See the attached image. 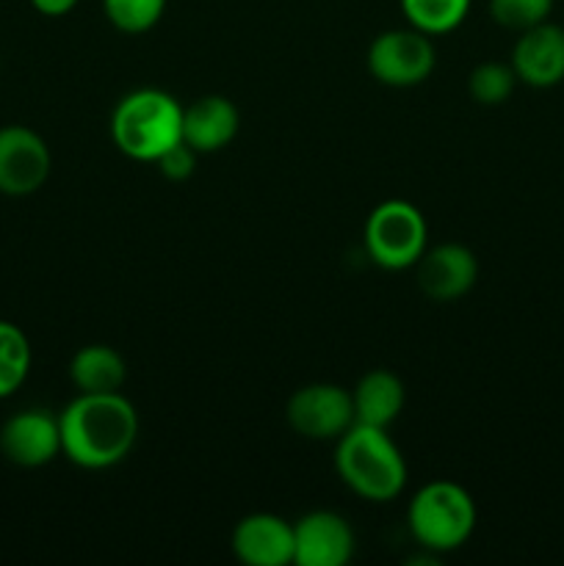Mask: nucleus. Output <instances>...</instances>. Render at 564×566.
Wrapping results in <instances>:
<instances>
[{"label":"nucleus","instance_id":"1","mask_svg":"<svg viewBox=\"0 0 564 566\" xmlns=\"http://www.w3.org/2000/svg\"><path fill=\"white\" fill-rule=\"evenodd\" d=\"M59 426L61 457L83 470L116 468L138 440V412L122 392H77Z\"/></svg>","mask_w":564,"mask_h":566},{"label":"nucleus","instance_id":"2","mask_svg":"<svg viewBox=\"0 0 564 566\" xmlns=\"http://www.w3.org/2000/svg\"><path fill=\"white\" fill-rule=\"evenodd\" d=\"M335 470L343 484L370 503H387L407 486V462L387 429L354 423L337 437Z\"/></svg>","mask_w":564,"mask_h":566},{"label":"nucleus","instance_id":"3","mask_svg":"<svg viewBox=\"0 0 564 566\" xmlns=\"http://www.w3.org/2000/svg\"><path fill=\"white\" fill-rule=\"evenodd\" d=\"M111 138L130 160L155 164L166 149L182 142V105L160 88H136L116 103Z\"/></svg>","mask_w":564,"mask_h":566},{"label":"nucleus","instance_id":"4","mask_svg":"<svg viewBox=\"0 0 564 566\" xmlns=\"http://www.w3.org/2000/svg\"><path fill=\"white\" fill-rule=\"evenodd\" d=\"M476 501L464 486L453 481H431L424 484L407 509V525L415 539L435 553H451L473 536Z\"/></svg>","mask_w":564,"mask_h":566},{"label":"nucleus","instance_id":"5","mask_svg":"<svg viewBox=\"0 0 564 566\" xmlns=\"http://www.w3.org/2000/svg\"><path fill=\"white\" fill-rule=\"evenodd\" d=\"M426 238L429 227L424 213L404 199H387L376 205L363 232L365 252L385 271L415 269L420 254L426 252Z\"/></svg>","mask_w":564,"mask_h":566},{"label":"nucleus","instance_id":"6","mask_svg":"<svg viewBox=\"0 0 564 566\" xmlns=\"http://www.w3.org/2000/svg\"><path fill=\"white\" fill-rule=\"evenodd\" d=\"M435 64L437 53L431 36L412 25L382 31L368 48V72L382 86H418L435 72Z\"/></svg>","mask_w":564,"mask_h":566},{"label":"nucleus","instance_id":"7","mask_svg":"<svg viewBox=\"0 0 564 566\" xmlns=\"http://www.w3.org/2000/svg\"><path fill=\"white\" fill-rule=\"evenodd\" d=\"M288 426L304 440L326 442L346 434L354 426L352 390L341 385H304L288 398Z\"/></svg>","mask_w":564,"mask_h":566},{"label":"nucleus","instance_id":"8","mask_svg":"<svg viewBox=\"0 0 564 566\" xmlns=\"http://www.w3.org/2000/svg\"><path fill=\"white\" fill-rule=\"evenodd\" d=\"M53 158L50 147L36 130L25 125L0 127V193L3 197H31L48 182Z\"/></svg>","mask_w":564,"mask_h":566},{"label":"nucleus","instance_id":"9","mask_svg":"<svg viewBox=\"0 0 564 566\" xmlns=\"http://www.w3.org/2000/svg\"><path fill=\"white\" fill-rule=\"evenodd\" d=\"M0 453L11 464L25 470L44 468L61 457L59 415L48 409H25L0 426Z\"/></svg>","mask_w":564,"mask_h":566},{"label":"nucleus","instance_id":"10","mask_svg":"<svg viewBox=\"0 0 564 566\" xmlns=\"http://www.w3.org/2000/svg\"><path fill=\"white\" fill-rule=\"evenodd\" d=\"M415 280L431 302H457L473 291L479 280V260L462 243H440L420 254L415 263Z\"/></svg>","mask_w":564,"mask_h":566},{"label":"nucleus","instance_id":"11","mask_svg":"<svg viewBox=\"0 0 564 566\" xmlns=\"http://www.w3.org/2000/svg\"><path fill=\"white\" fill-rule=\"evenodd\" d=\"M354 556V531L335 512H310L293 523V564L343 566Z\"/></svg>","mask_w":564,"mask_h":566},{"label":"nucleus","instance_id":"12","mask_svg":"<svg viewBox=\"0 0 564 566\" xmlns=\"http://www.w3.org/2000/svg\"><path fill=\"white\" fill-rule=\"evenodd\" d=\"M518 81L534 88H551L564 81V28L540 22L518 36L512 50Z\"/></svg>","mask_w":564,"mask_h":566},{"label":"nucleus","instance_id":"13","mask_svg":"<svg viewBox=\"0 0 564 566\" xmlns=\"http://www.w3.org/2000/svg\"><path fill=\"white\" fill-rule=\"evenodd\" d=\"M230 545L247 566H288L293 564V523L269 512L249 514L238 520Z\"/></svg>","mask_w":564,"mask_h":566},{"label":"nucleus","instance_id":"14","mask_svg":"<svg viewBox=\"0 0 564 566\" xmlns=\"http://www.w3.org/2000/svg\"><path fill=\"white\" fill-rule=\"evenodd\" d=\"M238 127H241V114L236 103L221 94H208L182 108V142L199 155L230 147L232 138L238 136Z\"/></svg>","mask_w":564,"mask_h":566},{"label":"nucleus","instance_id":"15","mask_svg":"<svg viewBox=\"0 0 564 566\" xmlns=\"http://www.w3.org/2000/svg\"><path fill=\"white\" fill-rule=\"evenodd\" d=\"M404 401H407V390L396 374L385 368L368 370L352 390L354 423L390 429L401 415Z\"/></svg>","mask_w":564,"mask_h":566},{"label":"nucleus","instance_id":"16","mask_svg":"<svg viewBox=\"0 0 564 566\" xmlns=\"http://www.w3.org/2000/svg\"><path fill=\"white\" fill-rule=\"evenodd\" d=\"M70 379L77 392H122L127 381V363L114 346L92 343L75 352Z\"/></svg>","mask_w":564,"mask_h":566},{"label":"nucleus","instance_id":"17","mask_svg":"<svg viewBox=\"0 0 564 566\" xmlns=\"http://www.w3.org/2000/svg\"><path fill=\"white\" fill-rule=\"evenodd\" d=\"M31 363L33 352L25 332L11 321H0V401L25 385Z\"/></svg>","mask_w":564,"mask_h":566},{"label":"nucleus","instance_id":"18","mask_svg":"<svg viewBox=\"0 0 564 566\" xmlns=\"http://www.w3.org/2000/svg\"><path fill=\"white\" fill-rule=\"evenodd\" d=\"M401 11L407 22L426 36H440L464 22L470 11V0H401Z\"/></svg>","mask_w":564,"mask_h":566},{"label":"nucleus","instance_id":"19","mask_svg":"<svg viewBox=\"0 0 564 566\" xmlns=\"http://www.w3.org/2000/svg\"><path fill=\"white\" fill-rule=\"evenodd\" d=\"M514 83H518V75H514L512 64H501V61H484V64L473 66L468 77V92L473 97V103L479 105H501L512 97Z\"/></svg>","mask_w":564,"mask_h":566},{"label":"nucleus","instance_id":"20","mask_svg":"<svg viewBox=\"0 0 564 566\" xmlns=\"http://www.w3.org/2000/svg\"><path fill=\"white\" fill-rule=\"evenodd\" d=\"M103 11L116 31L133 36L158 25L166 11V0H103Z\"/></svg>","mask_w":564,"mask_h":566},{"label":"nucleus","instance_id":"21","mask_svg":"<svg viewBox=\"0 0 564 566\" xmlns=\"http://www.w3.org/2000/svg\"><path fill=\"white\" fill-rule=\"evenodd\" d=\"M553 0H490V17L509 31H529L551 17Z\"/></svg>","mask_w":564,"mask_h":566},{"label":"nucleus","instance_id":"22","mask_svg":"<svg viewBox=\"0 0 564 566\" xmlns=\"http://www.w3.org/2000/svg\"><path fill=\"white\" fill-rule=\"evenodd\" d=\"M197 149H191L186 142H180L175 144V147L166 149V153L155 160V166H158V171L166 180L182 182L194 175V169H197Z\"/></svg>","mask_w":564,"mask_h":566},{"label":"nucleus","instance_id":"23","mask_svg":"<svg viewBox=\"0 0 564 566\" xmlns=\"http://www.w3.org/2000/svg\"><path fill=\"white\" fill-rule=\"evenodd\" d=\"M33 9L44 17H64L77 6V0H31Z\"/></svg>","mask_w":564,"mask_h":566}]
</instances>
